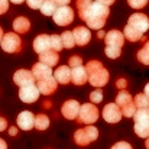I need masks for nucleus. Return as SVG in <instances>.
I'll return each mask as SVG.
<instances>
[{
    "label": "nucleus",
    "instance_id": "f257e3e1",
    "mask_svg": "<svg viewBox=\"0 0 149 149\" xmlns=\"http://www.w3.org/2000/svg\"><path fill=\"white\" fill-rule=\"evenodd\" d=\"M77 9L80 19L87 23L90 29H101L106 25V20L110 15L109 6L100 1H87V0H77Z\"/></svg>",
    "mask_w": 149,
    "mask_h": 149
},
{
    "label": "nucleus",
    "instance_id": "f03ea898",
    "mask_svg": "<svg viewBox=\"0 0 149 149\" xmlns=\"http://www.w3.org/2000/svg\"><path fill=\"white\" fill-rule=\"evenodd\" d=\"M86 70H87V74H88V83L96 87H104L107 83H109V71L103 67V64L100 61H88L87 65H86Z\"/></svg>",
    "mask_w": 149,
    "mask_h": 149
},
{
    "label": "nucleus",
    "instance_id": "7ed1b4c3",
    "mask_svg": "<svg viewBox=\"0 0 149 149\" xmlns=\"http://www.w3.org/2000/svg\"><path fill=\"white\" fill-rule=\"evenodd\" d=\"M135 133L139 138H149V109H138L135 116Z\"/></svg>",
    "mask_w": 149,
    "mask_h": 149
},
{
    "label": "nucleus",
    "instance_id": "20e7f679",
    "mask_svg": "<svg viewBox=\"0 0 149 149\" xmlns=\"http://www.w3.org/2000/svg\"><path fill=\"white\" fill-rule=\"evenodd\" d=\"M99 138V130L93 125H87L84 129H78L74 133V142L78 146H87Z\"/></svg>",
    "mask_w": 149,
    "mask_h": 149
},
{
    "label": "nucleus",
    "instance_id": "39448f33",
    "mask_svg": "<svg viewBox=\"0 0 149 149\" xmlns=\"http://www.w3.org/2000/svg\"><path fill=\"white\" fill-rule=\"evenodd\" d=\"M116 104L122 109V113L125 117H133L136 110H138L135 100L132 99V96L126 90H120V93L116 97Z\"/></svg>",
    "mask_w": 149,
    "mask_h": 149
},
{
    "label": "nucleus",
    "instance_id": "423d86ee",
    "mask_svg": "<svg viewBox=\"0 0 149 149\" xmlns=\"http://www.w3.org/2000/svg\"><path fill=\"white\" fill-rule=\"evenodd\" d=\"M0 45H1V49L7 54H17L22 51V39L19 38L16 32H7L4 33Z\"/></svg>",
    "mask_w": 149,
    "mask_h": 149
},
{
    "label": "nucleus",
    "instance_id": "0eeeda50",
    "mask_svg": "<svg viewBox=\"0 0 149 149\" xmlns=\"http://www.w3.org/2000/svg\"><path fill=\"white\" fill-rule=\"evenodd\" d=\"M78 122L84 125H93L99 119V109L94 106V103H86L81 106L78 113Z\"/></svg>",
    "mask_w": 149,
    "mask_h": 149
},
{
    "label": "nucleus",
    "instance_id": "6e6552de",
    "mask_svg": "<svg viewBox=\"0 0 149 149\" xmlns=\"http://www.w3.org/2000/svg\"><path fill=\"white\" fill-rule=\"evenodd\" d=\"M54 22L58 26H68L72 20H74V10L72 7H70L68 4L65 6H59L56 9V12L54 13Z\"/></svg>",
    "mask_w": 149,
    "mask_h": 149
},
{
    "label": "nucleus",
    "instance_id": "1a4fd4ad",
    "mask_svg": "<svg viewBox=\"0 0 149 149\" xmlns=\"http://www.w3.org/2000/svg\"><path fill=\"white\" fill-rule=\"evenodd\" d=\"M122 117H123L122 109L116 103H109V104L104 106V109H103V119L107 123H119Z\"/></svg>",
    "mask_w": 149,
    "mask_h": 149
},
{
    "label": "nucleus",
    "instance_id": "9d476101",
    "mask_svg": "<svg viewBox=\"0 0 149 149\" xmlns=\"http://www.w3.org/2000/svg\"><path fill=\"white\" fill-rule=\"evenodd\" d=\"M127 25H130L133 29H136L138 32H141L142 35L146 33V31L149 29V17L143 13H133L129 17Z\"/></svg>",
    "mask_w": 149,
    "mask_h": 149
},
{
    "label": "nucleus",
    "instance_id": "9b49d317",
    "mask_svg": "<svg viewBox=\"0 0 149 149\" xmlns=\"http://www.w3.org/2000/svg\"><path fill=\"white\" fill-rule=\"evenodd\" d=\"M39 94H41V91H39L38 86H35V84L20 87V90H19V97H20V100L23 103H28V104L35 103L36 100L39 99Z\"/></svg>",
    "mask_w": 149,
    "mask_h": 149
},
{
    "label": "nucleus",
    "instance_id": "f8f14e48",
    "mask_svg": "<svg viewBox=\"0 0 149 149\" xmlns=\"http://www.w3.org/2000/svg\"><path fill=\"white\" fill-rule=\"evenodd\" d=\"M80 109H81V104L77 101V100H67L64 104H62V116L68 120H74L78 117V113H80Z\"/></svg>",
    "mask_w": 149,
    "mask_h": 149
},
{
    "label": "nucleus",
    "instance_id": "ddd939ff",
    "mask_svg": "<svg viewBox=\"0 0 149 149\" xmlns=\"http://www.w3.org/2000/svg\"><path fill=\"white\" fill-rule=\"evenodd\" d=\"M125 35L117 31V29H111L106 33L104 36V42H106V47H117V48H122L123 44H125Z\"/></svg>",
    "mask_w": 149,
    "mask_h": 149
},
{
    "label": "nucleus",
    "instance_id": "4468645a",
    "mask_svg": "<svg viewBox=\"0 0 149 149\" xmlns=\"http://www.w3.org/2000/svg\"><path fill=\"white\" fill-rule=\"evenodd\" d=\"M13 81H15L19 87H25V86L35 84V77H33L32 71H28V70H17V71L13 74Z\"/></svg>",
    "mask_w": 149,
    "mask_h": 149
},
{
    "label": "nucleus",
    "instance_id": "2eb2a0df",
    "mask_svg": "<svg viewBox=\"0 0 149 149\" xmlns=\"http://www.w3.org/2000/svg\"><path fill=\"white\" fill-rule=\"evenodd\" d=\"M35 116H33V113L32 111H29V110H25V111H22V113H19V116H17V126H19V129H22V130H31V129H33L35 127Z\"/></svg>",
    "mask_w": 149,
    "mask_h": 149
},
{
    "label": "nucleus",
    "instance_id": "dca6fc26",
    "mask_svg": "<svg viewBox=\"0 0 149 149\" xmlns=\"http://www.w3.org/2000/svg\"><path fill=\"white\" fill-rule=\"evenodd\" d=\"M56 87H58V81L55 80L54 75L47 77V78L38 81V88H39L41 94H44V96H51V94H54V93L56 91Z\"/></svg>",
    "mask_w": 149,
    "mask_h": 149
},
{
    "label": "nucleus",
    "instance_id": "f3484780",
    "mask_svg": "<svg viewBox=\"0 0 149 149\" xmlns=\"http://www.w3.org/2000/svg\"><path fill=\"white\" fill-rule=\"evenodd\" d=\"M74 38H75V44L80 45V47H86L90 39H91V32H90V28H84V26H77L74 31Z\"/></svg>",
    "mask_w": 149,
    "mask_h": 149
},
{
    "label": "nucleus",
    "instance_id": "a211bd4d",
    "mask_svg": "<svg viewBox=\"0 0 149 149\" xmlns=\"http://www.w3.org/2000/svg\"><path fill=\"white\" fill-rule=\"evenodd\" d=\"M71 81H72V84H75V86H84V84L88 81L87 70H86L83 65H78V67L71 68Z\"/></svg>",
    "mask_w": 149,
    "mask_h": 149
},
{
    "label": "nucleus",
    "instance_id": "6ab92c4d",
    "mask_svg": "<svg viewBox=\"0 0 149 149\" xmlns=\"http://www.w3.org/2000/svg\"><path fill=\"white\" fill-rule=\"evenodd\" d=\"M32 74H33V77H35L36 81L44 80V78H47V77L54 75V72H52V67L47 65V64H44V62H41V61L36 62V64H33V67H32Z\"/></svg>",
    "mask_w": 149,
    "mask_h": 149
},
{
    "label": "nucleus",
    "instance_id": "aec40b11",
    "mask_svg": "<svg viewBox=\"0 0 149 149\" xmlns=\"http://www.w3.org/2000/svg\"><path fill=\"white\" fill-rule=\"evenodd\" d=\"M54 77L62 86L71 83V67L70 65H61V67H58L54 71Z\"/></svg>",
    "mask_w": 149,
    "mask_h": 149
},
{
    "label": "nucleus",
    "instance_id": "412c9836",
    "mask_svg": "<svg viewBox=\"0 0 149 149\" xmlns=\"http://www.w3.org/2000/svg\"><path fill=\"white\" fill-rule=\"evenodd\" d=\"M33 49L36 54H42L45 51L52 49L51 48V36L48 35H38L33 39Z\"/></svg>",
    "mask_w": 149,
    "mask_h": 149
},
{
    "label": "nucleus",
    "instance_id": "4be33fe9",
    "mask_svg": "<svg viewBox=\"0 0 149 149\" xmlns=\"http://www.w3.org/2000/svg\"><path fill=\"white\" fill-rule=\"evenodd\" d=\"M31 29V22L25 16H19L13 20V31L16 33H26Z\"/></svg>",
    "mask_w": 149,
    "mask_h": 149
},
{
    "label": "nucleus",
    "instance_id": "5701e85b",
    "mask_svg": "<svg viewBox=\"0 0 149 149\" xmlns=\"http://www.w3.org/2000/svg\"><path fill=\"white\" fill-rule=\"evenodd\" d=\"M39 61L44 62V64H47V65H49V67H54V65L58 64L59 55H58L56 51H52V49L45 51V52L39 54Z\"/></svg>",
    "mask_w": 149,
    "mask_h": 149
},
{
    "label": "nucleus",
    "instance_id": "b1692460",
    "mask_svg": "<svg viewBox=\"0 0 149 149\" xmlns=\"http://www.w3.org/2000/svg\"><path fill=\"white\" fill-rule=\"evenodd\" d=\"M123 31H125V32H123L125 38L129 39L130 42H138V41L143 39V36H145V35H142L141 32H138L136 29H133L130 25H126V28H125Z\"/></svg>",
    "mask_w": 149,
    "mask_h": 149
},
{
    "label": "nucleus",
    "instance_id": "393cba45",
    "mask_svg": "<svg viewBox=\"0 0 149 149\" xmlns=\"http://www.w3.org/2000/svg\"><path fill=\"white\" fill-rule=\"evenodd\" d=\"M58 7H59V4H58L55 0H45L44 4H42V7H41L39 10H41V13L45 15V16H54V13L56 12Z\"/></svg>",
    "mask_w": 149,
    "mask_h": 149
},
{
    "label": "nucleus",
    "instance_id": "a878e982",
    "mask_svg": "<svg viewBox=\"0 0 149 149\" xmlns=\"http://www.w3.org/2000/svg\"><path fill=\"white\" fill-rule=\"evenodd\" d=\"M61 38H62V45H64V48H67V49H71V48H74V45H77V44H75L74 33H72L71 31L62 32Z\"/></svg>",
    "mask_w": 149,
    "mask_h": 149
},
{
    "label": "nucleus",
    "instance_id": "bb28decb",
    "mask_svg": "<svg viewBox=\"0 0 149 149\" xmlns=\"http://www.w3.org/2000/svg\"><path fill=\"white\" fill-rule=\"evenodd\" d=\"M49 117L47 114H38L35 119V127L38 130H47L49 127Z\"/></svg>",
    "mask_w": 149,
    "mask_h": 149
},
{
    "label": "nucleus",
    "instance_id": "cd10ccee",
    "mask_svg": "<svg viewBox=\"0 0 149 149\" xmlns=\"http://www.w3.org/2000/svg\"><path fill=\"white\" fill-rule=\"evenodd\" d=\"M138 61L143 65H149V41H145L143 48L138 51Z\"/></svg>",
    "mask_w": 149,
    "mask_h": 149
},
{
    "label": "nucleus",
    "instance_id": "c85d7f7f",
    "mask_svg": "<svg viewBox=\"0 0 149 149\" xmlns=\"http://www.w3.org/2000/svg\"><path fill=\"white\" fill-rule=\"evenodd\" d=\"M135 104H136V107L138 109H149V99L146 97V94L143 93H139V94H136V97H135Z\"/></svg>",
    "mask_w": 149,
    "mask_h": 149
},
{
    "label": "nucleus",
    "instance_id": "c756f323",
    "mask_svg": "<svg viewBox=\"0 0 149 149\" xmlns=\"http://www.w3.org/2000/svg\"><path fill=\"white\" fill-rule=\"evenodd\" d=\"M51 48H52V51H56V52H59L64 48L62 38L59 35H51Z\"/></svg>",
    "mask_w": 149,
    "mask_h": 149
},
{
    "label": "nucleus",
    "instance_id": "7c9ffc66",
    "mask_svg": "<svg viewBox=\"0 0 149 149\" xmlns=\"http://www.w3.org/2000/svg\"><path fill=\"white\" fill-rule=\"evenodd\" d=\"M104 54H106L109 58L116 59V58H119V56H120V54H122V48H117V47H106Z\"/></svg>",
    "mask_w": 149,
    "mask_h": 149
},
{
    "label": "nucleus",
    "instance_id": "2f4dec72",
    "mask_svg": "<svg viewBox=\"0 0 149 149\" xmlns=\"http://www.w3.org/2000/svg\"><path fill=\"white\" fill-rule=\"evenodd\" d=\"M90 100H91V103H94V104H99L103 101V91L97 88V90H94L91 94H90Z\"/></svg>",
    "mask_w": 149,
    "mask_h": 149
},
{
    "label": "nucleus",
    "instance_id": "473e14b6",
    "mask_svg": "<svg viewBox=\"0 0 149 149\" xmlns=\"http://www.w3.org/2000/svg\"><path fill=\"white\" fill-rule=\"evenodd\" d=\"M148 1L149 0H127V3L132 9H143L148 4Z\"/></svg>",
    "mask_w": 149,
    "mask_h": 149
},
{
    "label": "nucleus",
    "instance_id": "72a5a7b5",
    "mask_svg": "<svg viewBox=\"0 0 149 149\" xmlns=\"http://www.w3.org/2000/svg\"><path fill=\"white\" fill-rule=\"evenodd\" d=\"M68 65H70L71 68L78 67V65H83V59H81V56H78V55H72V56H70V59H68Z\"/></svg>",
    "mask_w": 149,
    "mask_h": 149
},
{
    "label": "nucleus",
    "instance_id": "f704fd0d",
    "mask_svg": "<svg viewBox=\"0 0 149 149\" xmlns=\"http://www.w3.org/2000/svg\"><path fill=\"white\" fill-rule=\"evenodd\" d=\"M44 1L45 0H26V3H28V6L31 9H41L42 4H44Z\"/></svg>",
    "mask_w": 149,
    "mask_h": 149
},
{
    "label": "nucleus",
    "instance_id": "c9c22d12",
    "mask_svg": "<svg viewBox=\"0 0 149 149\" xmlns=\"http://www.w3.org/2000/svg\"><path fill=\"white\" fill-rule=\"evenodd\" d=\"M110 149H133V148H132V145L127 143V142H117V143H114Z\"/></svg>",
    "mask_w": 149,
    "mask_h": 149
},
{
    "label": "nucleus",
    "instance_id": "e433bc0d",
    "mask_svg": "<svg viewBox=\"0 0 149 149\" xmlns=\"http://www.w3.org/2000/svg\"><path fill=\"white\" fill-rule=\"evenodd\" d=\"M9 1L10 0H0V15H3L9 10Z\"/></svg>",
    "mask_w": 149,
    "mask_h": 149
},
{
    "label": "nucleus",
    "instance_id": "4c0bfd02",
    "mask_svg": "<svg viewBox=\"0 0 149 149\" xmlns=\"http://www.w3.org/2000/svg\"><path fill=\"white\" fill-rule=\"evenodd\" d=\"M126 86H127L126 78H117V81H116V87H117V88H120V90H126Z\"/></svg>",
    "mask_w": 149,
    "mask_h": 149
},
{
    "label": "nucleus",
    "instance_id": "58836bf2",
    "mask_svg": "<svg viewBox=\"0 0 149 149\" xmlns=\"http://www.w3.org/2000/svg\"><path fill=\"white\" fill-rule=\"evenodd\" d=\"M6 129H7V120L4 117H0V132H3Z\"/></svg>",
    "mask_w": 149,
    "mask_h": 149
},
{
    "label": "nucleus",
    "instance_id": "ea45409f",
    "mask_svg": "<svg viewBox=\"0 0 149 149\" xmlns=\"http://www.w3.org/2000/svg\"><path fill=\"white\" fill-rule=\"evenodd\" d=\"M9 135H10V136H16V135H17V129H16L15 126L9 127Z\"/></svg>",
    "mask_w": 149,
    "mask_h": 149
},
{
    "label": "nucleus",
    "instance_id": "a19ab883",
    "mask_svg": "<svg viewBox=\"0 0 149 149\" xmlns=\"http://www.w3.org/2000/svg\"><path fill=\"white\" fill-rule=\"evenodd\" d=\"M100 3H103V4H106V6H111L113 3H114V0H97Z\"/></svg>",
    "mask_w": 149,
    "mask_h": 149
},
{
    "label": "nucleus",
    "instance_id": "79ce46f5",
    "mask_svg": "<svg viewBox=\"0 0 149 149\" xmlns=\"http://www.w3.org/2000/svg\"><path fill=\"white\" fill-rule=\"evenodd\" d=\"M55 1H56V3L59 4V6H65V4H68V3H70L71 0H55Z\"/></svg>",
    "mask_w": 149,
    "mask_h": 149
},
{
    "label": "nucleus",
    "instance_id": "37998d69",
    "mask_svg": "<svg viewBox=\"0 0 149 149\" xmlns=\"http://www.w3.org/2000/svg\"><path fill=\"white\" fill-rule=\"evenodd\" d=\"M0 149H7V143L3 139H0Z\"/></svg>",
    "mask_w": 149,
    "mask_h": 149
},
{
    "label": "nucleus",
    "instance_id": "c03bdc74",
    "mask_svg": "<svg viewBox=\"0 0 149 149\" xmlns=\"http://www.w3.org/2000/svg\"><path fill=\"white\" fill-rule=\"evenodd\" d=\"M143 93L146 94V97H148V99H149V83H148V84H146V86H145V91H143Z\"/></svg>",
    "mask_w": 149,
    "mask_h": 149
},
{
    "label": "nucleus",
    "instance_id": "a18cd8bd",
    "mask_svg": "<svg viewBox=\"0 0 149 149\" xmlns=\"http://www.w3.org/2000/svg\"><path fill=\"white\" fill-rule=\"evenodd\" d=\"M97 36H99V38H104V36H106V33H104V31H99V33H97Z\"/></svg>",
    "mask_w": 149,
    "mask_h": 149
},
{
    "label": "nucleus",
    "instance_id": "49530a36",
    "mask_svg": "<svg viewBox=\"0 0 149 149\" xmlns=\"http://www.w3.org/2000/svg\"><path fill=\"white\" fill-rule=\"evenodd\" d=\"M12 3H15V4H20V3H23L25 0H10Z\"/></svg>",
    "mask_w": 149,
    "mask_h": 149
},
{
    "label": "nucleus",
    "instance_id": "de8ad7c7",
    "mask_svg": "<svg viewBox=\"0 0 149 149\" xmlns=\"http://www.w3.org/2000/svg\"><path fill=\"white\" fill-rule=\"evenodd\" d=\"M3 36H4V33H3V29L0 28V44H1V41H3Z\"/></svg>",
    "mask_w": 149,
    "mask_h": 149
},
{
    "label": "nucleus",
    "instance_id": "09e8293b",
    "mask_svg": "<svg viewBox=\"0 0 149 149\" xmlns=\"http://www.w3.org/2000/svg\"><path fill=\"white\" fill-rule=\"evenodd\" d=\"M145 146L149 149V138H146V142H145Z\"/></svg>",
    "mask_w": 149,
    "mask_h": 149
},
{
    "label": "nucleus",
    "instance_id": "8fccbe9b",
    "mask_svg": "<svg viewBox=\"0 0 149 149\" xmlns=\"http://www.w3.org/2000/svg\"><path fill=\"white\" fill-rule=\"evenodd\" d=\"M87 1H93V0H87Z\"/></svg>",
    "mask_w": 149,
    "mask_h": 149
}]
</instances>
